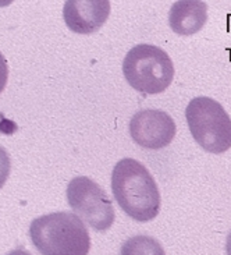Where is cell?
I'll return each instance as SVG.
<instances>
[{
  "instance_id": "6da1fadb",
  "label": "cell",
  "mask_w": 231,
  "mask_h": 255,
  "mask_svg": "<svg viewBox=\"0 0 231 255\" xmlns=\"http://www.w3.org/2000/svg\"><path fill=\"white\" fill-rule=\"evenodd\" d=\"M112 191L118 207L136 222H149L160 212V191L145 166L135 159L118 160L112 172Z\"/></svg>"
},
{
  "instance_id": "7a4b0ae2",
  "label": "cell",
  "mask_w": 231,
  "mask_h": 255,
  "mask_svg": "<svg viewBox=\"0 0 231 255\" xmlns=\"http://www.w3.org/2000/svg\"><path fill=\"white\" fill-rule=\"evenodd\" d=\"M29 237L41 255H88L91 237L73 212H53L32 221Z\"/></svg>"
},
{
  "instance_id": "3957f363",
  "label": "cell",
  "mask_w": 231,
  "mask_h": 255,
  "mask_svg": "<svg viewBox=\"0 0 231 255\" xmlns=\"http://www.w3.org/2000/svg\"><path fill=\"white\" fill-rule=\"evenodd\" d=\"M122 73L134 90L155 95L170 87L174 78V64L162 48L141 43L125 55L122 60Z\"/></svg>"
},
{
  "instance_id": "277c9868",
  "label": "cell",
  "mask_w": 231,
  "mask_h": 255,
  "mask_svg": "<svg viewBox=\"0 0 231 255\" xmlns=\"http://www.w3.org/2000/svg\"><path fill=\"white\" fill-rule=\"evenodd\" d=\"M187 123L197 144L206 152L223 153L231 148V118L218 101L198 97L185 111Z\"/></svg>"
},
{
  "instance_id": "5b68a950",
  "label": "cell",
  "mask_w": 231,
  "mask_h": 255,
  "mask_svg": "<svg viewBox=\"0 0 231 255\" xmlns=\"http://www.w3.org/2000/svg\"><path fill=\"white\" fill-rule=\"evenodd\" d=\"M67 202L73 214L96 230L106 232L113 226L116 212L109 195L89 177H74L67 186Z\"/></svg>"
},
{
  "instance_id": "8992f818",
  "label": "cell",
  "mask_w": 231,
  "mask_h": 255,
  "mask_svg": "<svg viewBox=\"0 0 231 255\" xmlns=\"http://www.w3.org/2000/svg\"><path fill=\"white\" fill-rule=\"evenodd\" d=\"M176 132V123L170 115L157 109L136 112L129 122L132 139L146 149H162L170 145Z\"/></svg>"
},
{
  "instance_id": "52a82bcc",
  "label": "cell",
  "mask_w": 231,
  "mask_h": 255,
  "mask_svg": "<svg viewBox=\"0 0 231 255\" xmlns=\"http://www.w3.org/2000/svg\"><path fill=\"white\" fill-rule=\"evenodd\" d=\"M109 14L108 0H68L63 7V18L75 34H94L106 22Z\"/></svg>"
},
{
  "instance_id": "ba28073f",
  "label": "cell",
  "mask_w": 231,
  "mask_h": 255,
  "mask_svg": "<svg viewBox=\"0 0 231 255\" xmlns=\"http://www.w3.org/2000/svg\"><path fill=\"white\" fill-rule=\"evenodd\" d=\"M208 21V4L201 0H180L169 11V25L177 35H194Z\"/></svg>"
},
{
  "instance_id": "9c48e42d",
  "label": "cell",
  "mask_w": 231,
  "mask_h": 255,
  "mask_svg": "<svg viewBox=\"0 0 231 255\" xmlns=\"http://www.w3.org/2000/svg\"><path fill=\"white\" fill-rule=\"evenodd\" d=\"M120 255H166L163 246L155 237L146 235L132 236L124 242Z\"/></svg>"
},
{
  "instance_id": "30bf717a",
  "label": "cell",
  "mask_w": 231,
  "mask_h": 255,
  "mask_svg": "<svg viewBox=\"0 0 231 255\" xmlns=\"http://www.w3.org/2000/svg\"><path fill=\"white\" fill-rule=\"evenodd\" d=\"M10 158L8 153L4 148L0 146V190L3 188V186L6 184L8 174H10Z\"/></svg>"
},
{
  "instance_id": "8fae6325",
  "label": "cell",
  "mask_w": 231,
  "mask_h": 255,
  "mask_svg": "<svg viewBox=\"0 0 231 255\" xmlns=\"http://www.w3.org/2000/svg\"><path fill=\"white\" fill-rule=\"evenodd\" d=\"M7 80H8V66L4 56L0 53V94L6 88Z\"/></svg>"
},
{
  "instance_id": "7c38bea8",
  "label": "cell",
  "mask_w": 231,
  "mask_h": 255,
  "mask_svg": "<svg viewBox=\"0 0 231 255\" xmlns=\"http://www.w3.org/2000/svg\"><path fill=\"white\" fill-rule=\"evenodd\" d=\"M6 255H32V254L22 249H15L13 250V251H10V253H7Z\"/></svg>"
},
{
  "instance_id": "4fadbf2b",
  "label": "cell",
  "mask_w": 231,
  "mask_h": 255,
  "mask_svg": "<svg viewBox=\"0 0 231 255\" xmlns=\"http://www.w3.org/2000/svg\"><path fill=\"white\" fill-rule=\"evenodd\" d=\"M226 253L227 255H231V230L227 236V240H226Z\"/></svg>"
}]
</instances>
